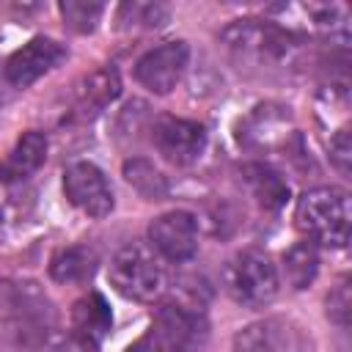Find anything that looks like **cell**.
<instances>
[{
    "mask_svg": "<svg viewBox=\"0 0 352 352\" xmlns=\"http://www.w3.org/2000/svg\"><path fill=\"white\" fill-rule=\"evenodd\" d=\"M234 352H314V349H311V338L294 322L264 319L236 333Z\"/></svg>",
    "mask_w": 352,
    "mask_h": 352,
    "instance_id": "obj_9",
    "label": "cell"
},
{
    "mask_svg": "<svg viewBox=\"0 0 352 352\" xmlns=\"http://www.w3.org/2000/svg\"><path fill=\"white\" fill-rule=\"evenodd\" d=\"M330 162L338 168L341 176H349V162H352V140H349V129H338L330 138Z\"/></svg>",
    "mask_w": 352,
    "mask_h": 352,
    "instance_id": "obj_23",
    "label": "cell"
},
{
    "mask_svg": "<svg viewBox=\"0 0 352 352\" xmlns=\"http://www.w3.org/2000/svg\"><path fill=\"white\" fill-rule=\"evenodd\" d=\"M223 41L239 63H256V66L278 63L289 58V52L294 50L292 33H286L278 25H267L261 19H239L228 25L223 30Z\"/></svg>",
    "mask_w": 352,
    "mask_h": 352,
    "instance_id": "obj_4",
    "label": "cell"
},
{
    "mask_svg": "<svg viewBox=\"0 0 352 352\" xmlns=\"http://www.w3.org/2000/svg\"><path fill=\"white\" fill-rule=\"evenodd\" d=\"M63 192L72 206L88 217H107L113 212V190L94 162H74L63 173Z\"/></svg>",
    "mask_w": 352,
    "mask_h": 352,
    "instance_id": "obj_8",
    "label": "cell"
},
{
    "mask_svg": "<svg viewBox=\"0 0 352 352\" xmlns=\"http://www.w3.org/2000/svg\"><path fill=\"white\" fill-rule=\"evenodd\" d=\"M283 270L292 289H305L319 272V253L314 242H297L283 253Z\"/></svg>",
    "mask_w": 352,
    "mask_h": 352,
    "instance_id": "obj_18",
    "label": "cell"
},
{
    "mask_svg": "<svg viewBox=\"0 0 352 352\" xmlns=\"http://www.w3.org/2000/svg\"><path fill=\"white\" fill-rule=\"evenodd\" d=\"M124 352H165V349L154 341V336H151V333H146L143 338H138L135 344H129Z\"/></svg>",
    "mask_w": 352,
    "mask_h": 352,
    "instance_id": "obj_25",
    "label": "cell"
},
{
    "mask_svg": "<svg viewBox=\"0 0 352 352\" xmlns=\"http://www.w3.org/2000/svg\"><path fill=\"white\" fill-rule=\"evenodd\" d=\"M50 352H96V344L74 333V336H69V338H63L60 344H55V346H52Z\"/></svg>",
    "mask_w": 352,
    "mask_h": 352,
    "instance_id": "obj_24",
    "label": "cell"
},
{
    "mask_svg": "<svg viewBox=\"0 0 352 352\" xmlns=\"http://www.w3.org/2000/svg\"><path fill=\"white\" fill-rule=\"evenodd\" d=\"M245 173V182L250 187V192L256 195V201L264 206V209H280L289 198V184L283 182V176L278 170H272L270 165H245L242 168Z\"/></svg>",
    "mask_w": 352,
    "mask_h": 352,
    "instance_id": "obj_15",
    "label": "cell"
},
{
    "mask_svg": "<svg viewBox=\"0 0 352 352\" xmlns=\"http://www.w3.org/2000/svg\"><path fill=\"white\" fill-rule=\"evenodd\" d=\"M0 322L19 346H38L55 327L52 300L36 280H0Z\"/></svg>",
    "mask_w": 352,
    "mask_h": 352,
    "instance_id": "obj_1",
    "label": "cell"
},
{
    "mask_svg": "<svg viewBox=\"0 0 352 352\" xmlns=\"http://www.w3.org/2000/svg\"><path fill=\"white\" fill-rule=\"evenodd\" d=\"M349 311H352V294H349V278L344 275L327 294L324 300V314L330 322H336L338 327L349 324Z\"/></svg>",
    "mask_w": 352,
    "mask_h": 352,
    "instance_id": "obj_22",
    "label": "cell"
},
{
    "mask_svg": "<svg viewBox=\"0 0 352 352\" xmlns=\"http://www.w3.org/2000/svg\"><path fill=\"white\" fill-rule=\"evenodd\" d=\"M96 267V256L85 248V245H69L60 248L52 258H50V275L58 283H80L85 278H91Z\"/></svg>",
    "mask_w": 352,
    "mask_h": 352,
    "instance_id": "obj_17",
    "label": "cell"
},
{
    "mask_svg": "<svg viewBox=\"0 0 352 352\" xmlns=\"http://www.w3.org/2000/svg\"><path fill=\"white\" fill-rule=\"evenodd\" d=\"M107 278L121 297L135 300V302L154 300L165 286L160 261L154 258V253L146 245H138V242L121 248L113 256V261L107 267Z\"/></svg>",
    "mask_w": 352,
    "mask_h": 352,
    "instance_id": "obj_5",
    "label": "cell"
},
{
    "mask_svg": "<svg viewBox=\"0 0 352 352\" xmlns=\"http://www.w3.org/2000/svg\"><path fill=\"white\" fill-rule=\"evenodd\" d=\"M151 140H154L157 151L168 162L190 165L206 148V129L198 121H187V118H176V116H162V118H157V124L151 129Z\"/></svg>",
    "mask_w": 352,
    "mask_h": 352,
    "instance_id": "obj_10",
    "label": "cell"
},
{
    "mask_svg": "<svg viewBox=\"0 0 352 352\" xmlns=\"http://www.w3.org/2000/svg\"><path fill=\"white\" fill-rule=\"evenodd\" d=\"M168 8L162 6V3H138V0H132V3H121L118 6V14H116V19H118V25L124 28V30H138V28H143V30H151V28H162L165 22H168Z\"/></svg>",
    "mask_w": 352,
    "mask_h": 352,
    "instance_id": "obj_20",
    "label": "cell"
},
{
    "mask_svg": "<svg viewBox=\"0 0 352 352\" xmlns=\"http://www.w3.org/2000/svg\"><path fill=\"white\" fill-rule=\"evenodd\" d=\"M124 176L126 182L148 201H160L168 195V179L143 157H132L124 162Z\"/></svg>",
    "mask_w": 352,
    "mask_h": 352,
    "instance_id": "obj_19",
    "label": "cell"
},
{
    "mask_svg": "<svg viewBox=\"0 0 352 352\" xmlns=\"http://www.w3.org/2000/svg\"><path fill=\"white\" fill-rule=\"evenodd\" d=\"M118 94H121V77H118V72L110 69V66H102V69H96L94 74H88L82 80V85L77 91V104L85 113H96L104 104H110Z\"/></svg>",
    "mask_w": 352,
    "mask_h": 352,
    "instance_id": "obj_16",
    "label": "cell"
},
{
    "mask_svg": "<svg viewBox=\"0 0 352 352\" xmlns=\"http://www.w3.org/2000/svg\"><path fill=\"white\" fill-rule=\"evenodd\" d=\"M294 223L311 242L344 248L349 242V195L338 187H314L300 195Z\"/></svg>",
    "mask_w": 352,
    "mask_h": 352,
    "instance_id": "obj_2",
    "label": "cell"
},
{
    "mask_svg": "<svg viewBox=\"0 0 352 352\" xmlns=\"http://www.w3.org/2000/svg\"><path fill=\"white\" fill-rule=\"evenodd\" d=\"M148 333L165 352H198L206 346L209 322L198 308L182 302H165L154 314Z\"/></svg>",
    "mask_w": 352,
    "mask_h": 352,
    "instance_id": "obj_6",
    "label": "cell"
},
{
    "mask_svg": "<svg viewBox=\"0 0 352 352\" xmlns=\"http://www.w3.org/2000/svg\"><path fill=\"white\" fill-rule=\"evenodd\" d=\"M72 324H74V333L88 338V341H99L107 336L110 324H113V314H110V305L102 294H88L82 300L74 302L72 308Z\"/></svg>",
    "mask_w": 352,
    "mask_h": 352,
    "instance_id": "obj_14",
    "label": "cell"
},
{
    "mask_svg": "<svg viewBox=\"0 0 352 352\" xmlns=\"http://www.w3.org/2000/svg\"><path fill=\"white\" fill-rule=\"evenodd\" d=\"M63 58H66V47L60 41L47 38V36H36L6 60V77L11 85L28 88L38 77L52 72Z\"/></svg>",
    "mask_w": 352,
    "mask_h": 352,
    "instance_id": "obj_12",
    "label": "cell"
},
{
    "mask_svg": "<svg viewBox=\"0 0 352 352\" xmlns=\"http://www.w3.org/2000/svg\"><path fill=\"white\" fill-rule=\"evenodd\" d=\"M58 8H60V16H63V25L74 33L96 30V25L104 14V6L94 3V0H63Z\"/></svg>",
    "mask_w": 352,
    "mask_h": 352,
    "instance_id": "obj_21",
    "label": "cell"
},
{
    "mask_svg": "<svg viewBox=\"0 0 352 352\" xmlns=\"http://www.w3.org/2000/svg\"><path fill=\"white\" fill-rule=\"evenodd\" d=\"M148 242L168 261H187L198 250V223L184 209L165 212L148 223Z\"/></svg>",
    "mask_w": 352,
    "mask_h": 352,
    "instance_id": "obj_11",
    "label": "cell"
},
{
    "mask_svg": "<svg viewBox=\"0 0 352 352\" xmlns=\"http://www.w3.org/2000/svg\"><path fill=\"white\" fill-rule=\"evenodd\" d=\"M190 60V47L187 41H168L154 50H148L138 63H135V80L148 88L151 94H170L176 82L182 80L184 69Z\"/></svg>",
    "mask_w": 352,
    "mask_h": 352,
    "instance_id": "obj_7",
    "label": "cell"
},
{
    "mask_svg": "<svg viewBox=\"0 0 352 352\" xmlns=\"http://www.w3.org/2000/svg\"><path fill=\"white\" fill-rule=\"evenodd\" d=\"M223 286L234 302L248 308H264L278 294V270L264 250L248 248L228 258L223 270Z\"/></svg>",
    "mask_w": 352,
    "mask_h": 352,
    "instance_id": "obj_3",
    "label": "cell"
},
{
    "mask_svg": "<svg viewBox=\"0 0 352 352\" xmlns=\"http://www.w3.org/2000/svg\"><path fill=\"white\" fill-rule=\"evenodd\" d=\"M44 157H47V138L36 129L25 132L14 148L6 154V160L0 162V182H19V179H28L30 173H36L41 165H44Z\"/></svg>",
    "mask_w": 352,
    "mask_h": 352,
    "instance_id": "obj_13",
    "label": "cell"
}]
</instances>
